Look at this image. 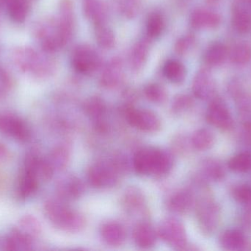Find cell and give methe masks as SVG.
<instances>
[{"instance_id":"40","label":"cell","mask_w":251,"mask_h":251,"mask_svg":"<svg viewBox=\"0 0 251 251\" xmlns=\"http://www.w3.org/2000/svg\"><path fill=\"white\" fill-rule=\"evenodd\" d=\"M9 88V80L4 71L0 69V97L7 93Z\"/></svg>"},{"instance_id":"23","label":"cell","mask_w":251,"mask_h":251,"mask_svg":"<svg viewBox=\"0 0 251 251\" xmlns=\"http://www.w3.org/2000/svg\"><path fill=\"white\" fill-rule=\"evenodd\" d=\"M228 48L224 43H212L206 49L204 54V60L208 66L212 67L221 66L228 57Z\"/></svg>"},{"instance_id":"41","label":"cell","mask_w":251,"mask_h":251,"mask_svg":"<svg viewBox=\"0 0 251 251\" xmlns=\"http://www.w3.org/2000/svg\"><path fill=\"white\" fill-rule=\"evenodd\" d=\"M220 0H207L208 2L210 3V4H216Z\"/></svg>"},{"instance_id":"34","label":"cell","mask_w":251,"mask_h":251,"mask_svg":"<svg viewBox=\"0 0 251 251\" xmlns=\"http://www.w3.org/2000/svg\"><path fill=\"white\" fill-rule=\"evenodd\" d=\"M165 29V19L161 13H151L146 22V34L150 38H156L162 35Z\"/></svg>"},{"instance_id":"26","label":"cell","mask_w":251,"mask_h":251,"mask_svg":"<svg viewBox=\"0 0 251 251\" xmlns=\"http://www.w3.org/2000/svg\"><path fill=\"white\" fill-rule=\"evenodd\" d=\"M215 137L207 128H201L193 133L190 138L192 147L199 151H206L213 147Z\"/></svg>"},{"instance_id":"25","label":"cell","mask_w":251,"mask_h":251,"mask_svg":"<svg viewBox=\"0 0 251 251\" xmlns=\"http://www.w3.org/2000/svg\"><path fill=\"white\" fill-rule=\"evenodd\" d=\"M163 75L173 84H182L187 77V69L179 60L172 59L168 60L164 65Z\"/></svg>"},{"instance_id":"38","label":"cell","mask_w":251,"mask_h":251,"mask_svg":"<svg viewBox=\"0 0 251 251\" xmlns=\"http://www.w3.org/2000/svg\"><path fill=\"white\" fill-rule=\"evenodd\" d=\"M234 200L245 206L251 205V186L248 184H240L236 186L232 190Z\"/></svg>"},{"instance_id":"33","label":"cell","mask_w":251,"mask_h":251,"mask_svg":"<svg viewBox=\"0 0 251 251\" xmlns=\"http://www.w3.org/2000/svg\"><path fill=\"white\" fill-rule=\"evenodd\" d=\"M230 170L236 173H246L251 170V153L242 152L231 157L228 162Z\"/></svg>"},{"instance_id":"15","label":"cell","mask_w":251,"mask_h":251,"mask_svg":"<svg viewBox=\"0 0 251 251\" xmlns=\"http://www.w3.org/2000/svg\"><path fill=\"white\" fill-rule=\"evenodd\" d=\"M103 241L112 247H119L125 243L126 231L119 223L107 222L103 224L100 230Z\"/></svg>"},{"instance_id":"27","label":"cell","mask_w":251,"mask_h":251,"mask_svg":"<svg viewBox=\"0 0 251 251\" xmlns=\"http://www.w3.org/2000/svg\"><path fill=\"white\" fill-rule=\"evenodd\" d=\"M95 37L98 45L104 50H110L116 44L114 32L107 22L95 25Z\"/></svg>"},{"instance_id":"36","label":"cell","mask_w":251,"mask_h":251,"mask_svg":"<svg viewBox=\"0 0 251 251\" xmlns=\"http://www.w3.org/2000/svg\"><path fill=\"white\" fill-rule=\"evenodd\" d=\"M69 159H70V154H69V149L65 146H60L53 150L50 163L51 164L53 168L62 169L66 167V165L69 163Z\"/></svg>"},{"instance_id":"8","label":"cell","mask_w":251,"mask_h":251,"mask_svg":"<svg viewBox=\"0 0 251 251\" xmlns=\"http://www.w3.org/2000/svg\"><path fill=\"white\" fill-rule=\"evenodd\" d=\"M206 118L208 123L221 131H229L234 127L232 114L226 103L220 97L210 100Z\"/></svg>"},{"instance_id":"14","label":"cell","mask_w":251,"mask_h":251,"mask_svg":"<svg viewBox=\"0 0 251 251\" xmlns=\"http://www.w3.org/2000/svg\"><path fill=\"white\" fill-rule=\"evenodd\" d=\"M221 22V16L207 9H196L190 15V25L196 29H213L219 26Z\"/></svg>"},{"instance_id":"29","label":"cell","mask_w":251,"mask_h":251,"mask_svg":"<svg viewBox=\"0 0 251 251\" xmlns=\"http://www.w3.org/2000/svg\"><path fill=\"white\" fill-rule=\"evenodd\" d=\"M8 250H29L32 246L31 236L20 230H13L5 241Z\"/></svg>"},{"instance_id":"39","label":"cell","mask_w":251,"mask_h":251,"mask_svg":"<svg viewBox=\"0 0 251 251\" xmlns=\"http://www.w3.org/2000/svg\"><path fill=\"white\" fill-rule=\"evenodd\" d=\"M195 43H196V38L192 34H187L184 36H181L176 42V53L181 56L187 54L193 48Z\"/></svg>"},{"instance_id":"18","label":"cell","mask_w":251,"mask_h":251,"mask_svg":"<svg viewBox=\"0 0 251 251\" xmlns=\"http://www.w3.org/2000/svg\"><path fill=\"white\" fill-rule=\"evenodd\" d=\"M123 205L131 214H143L146 211V201L143 193L137 187H130L123 196Z\"/></svg>"},{"instance_id":"30","label":"cell","mask_w":251,"mask_h":251,"mask_svg":"<svg viewBox=\"0 0 251 251\" xmlns=\"http://www.w3.org/2000/svg\"><path fill=\"white\" fill-rule=\"evenodd\" d=\"M143 2V0H113L119 14L127 19H134L138 15Z\"/></svg>"},{"instance_id":"6","label":"cell","mask_w":251,"mask_h":251,"mask_svg":"<svg viewBox=\"0 0 251 251\" xmlns=\"http://www.w3.org/2000/svg\"><path fill=\"white\" fill-rule=\"evenodd\" d=\"M74 69L82 75H90L101 66L100 55L91 46L81 44L75 47L71 58Z\"/></svg>"},{"instance_id":"9","label":"cell","mask_w":251,"mask_h":251,"mask_svg":"<svg viewBox=\"0 0 251 251\" xmlns=\"http://www.w3.org/2000/svg\"><path fill=\"white\" fill-rule=\"evenodd\" d=\"M228 91L235 100L237 113L243 126L251 128V92L238 80L230 83Z\"/></svg>"},{"instance_id":"17","label":"cell","mask_w":251,"mask_h":251,"mask_svg":"<svg viewBox=\"0 0 251 251\" xmlns=\"http://www.w3.org/2000/svg\"><path fill=\"white\" fill-rule=\"evenodd\" d=\"M195 203L196 198L193 192L190 190H181L171 196L168 206L174 213L184 215L191 210Z\"/></svg>"},{"instance_id":"32","label":"cell","mask_w":251,"mask_h":251,"mask_svg":"<svg viewBox=\"0 0 251 251\" xmlns=\"http://www.w3.org/2000/svg\"><path fill=\"white\" fill-rule=\"evenodd\" d=\"M7 7L10 18L15 22H23L28 13L26 0H2Z\"/></svg>"},{"instance_id":"21","label":"cell","mask_w":251,"mask_h":251,"mask_svg":"<svg viewBox=\"0 0 251 251\" xmlns=\"http://www.w3.org/2000/svg\"><path fill=\"white\" fill-rule=\"evenodd\" d=\"M149 54V44L146 39L140 40L131 49L128 58L130 69L133 72H140L147 61Z\"/></svg>"},{"instance_id":"20","label":"cell","mask_w":251,"mask_h":251,"mask_svg":"<svg viewBox=\"0 0 251 251\" xmlns=\"http://www.w3.org/2000/svg\"><path fill=\"white\" fill-rule=\"evenodd\" d=\"M84 15L94 25L107 22V7L101 0H85L83 4Z\"/></svg>"},{"instance_id":"16","label":"cell","mask_w":251,"mask_h":251,"mask_svg":"<svg viewBox=\"0 0 251 251\" xmlns=\"http://www.w3.org/2000/svg\"><path fill=\"white\" fill-rule=\"evenodd\" d=\"M157 237V231L149 223H140L133 230L134 243L140 249H151L154 246Z\"/></svg>"},{"instance_id":"2","label":"cell","mask_w":251,"mask_h":251,"mask_svg":"<svg viewBox=\"0 0 251 251\" xmlns=\"http://www.w3.org/2000/svg\"><path fill=\"white\" fill-rule=\"evenodd\" d=\"M45 211L54 226L66 232H80L86 226V219L81 212L74 210L60 200L47 202Z\"/></svg>"},{"instance_id":"37","label":"cell","mask_w":251,"mask_h":251,"mask_svg":"<svg viewBox=\"0 0 251 251\" xmlns=\"http://www.w3.org/2000/svg\"><path fill=\"white\" fill-rule=\"evenodd\" d=\"M193 99L188 94H178L173 100L171 109L175 114H181L190 110L193 107Z\"/></svg>"},{"instance_id":"24","label":"cell","mask_w":251,"mask_h":251,"mask_svg":"<svg viewBox=\"0 0 251 251\" xmlns=\"http://www.w3.org/2000/svg\"><path fill=\"white\" fill-rule=\"evenodd\" d=\"M231 24L234 29L240 33L249 32L251 29V12L249 7L237 4L233 11Z\"/></svg>"},{"instance_id":"5","label":"cell","mask_w":251,"mask_h":251,"mask_svg":"<svg viewBox=\"0 0 251 251\" xmlns=\"http://www.w3.org/2000/svg\"><path fill=\"white\" fill-rule=\"evenodd\" d=\"M158 237L176 250H184L187 246V236L184 225L176 218H166L159 224Z\"/></svg>"},{"instance_id":"7","label":"cell","mask_w":251,"mask_h":251,"mask_svg":"<svg viewBox=\"0 0 251 251\" xmlns=\"http://www.w3.org/2000/svg\"><path fill=\"white\" fill-rule=\"evenodd\" d=\"M125 113L127 122L131 126L146 133L160 131L162 122L158 115L152 111L128 107Z\"/></svg>"},{"instance_id":"13","label":"cell","mask_w":251,"mask_h":251,"mask_svg":"<svg viewBox=\"0 0 251 251\" xmlns=\"http://www.w3.org/2000/svg\"><path fill=\"white\" fill-rule=\"evenodd\" d=\"M124 78V66L119 57H113L106 65L101 72L100 82L103 88H116L122 84Z\"/></svg>"},{"instance_id":"28","label":"cell","mask_w":251,"mask_h":251,"mask_svg":"<svg viewBox=\"0 0 251 251\" xmlns=\"http://www.w3.org/2000/svg\"><path fill=\"white\" fill-rule=\"evenodd\" d=\"M201 172L203 178L209 181H221L225 176L224 166L216 159H209L203 161Z\"/></svg>"},{"instance_id":"22","label":"cell","mask_w":251,"mask_h":251,"mask_svg":"<svg viewBox=\"0 0 251 251\" xmlns=\"http://www.w3.org/2000/svg\"><path fill=\"white\" fill-rule=\"evenodd\" d=\"M58 192L60 197L67 200H75L83 195L85 186L79 178L71 176L60 182Z\"/></svg>"},{"instance_id":"31","label":"cell","mask_w":251,"mask_h":251,"mask_svg":"<svg viewBox=\"0 0 251 251\" xmlns=\"http://www.w3.org/2000/svg\"><path fill=\"white\" fill-rule=\"evenodd\" d=\"M230 60L237 66H244L251 60V45L247 42L236 44L228 54Z\"/></svg>"},{"instance_id":"10","label":"cell","mask_w":251,"mask_h":251,"mask_svg":"<svg viewBox=\"0 0 251 251\" xmlns=\"http://www.w3.org/2000/svg\"><path fill=\"white\" fill-rule=\"evenodd\" d=\"M0 133L20 141H27L30 135L26 124L9 113H0Z\"/></svg>"},{"instance_id":"11","label":"cell","mask_w":251,"mask_h":251,"mask_svg":"<svg viewBox=\"0 0 251 251\" xmlns=\"http://www.w3.org/2000/svg\"><path fill=\"white\" fill-rule=\"evenodd\" d=\"M192 90L195 97L200 100H212L215 97L216 85L212 74L207 69H200L196 74Z\"/></svg>"},{"instance_id":"4","label":"cell","mask_w":251,"mask_h":251,"mask_svg":"<svg viewBox=\"0 0 251 251\" xmlns=\"http://www.w3.org/2000/svg\"><path fill=\"white\" fill-rule=\"evenodd\" d=\"M122 173L114 161H100L93 164L88 172V182L97 189H107L117 184Z\"/></svg>"},{"instance_id":"3","label":"cell","mask_w":251,"mask_h":251,"mask_svg":"<svg viewBox=\"0 0 251 251\" xmlns=\"http://www.w3.org/2000/svg\"><path fill=\"white\" fill-rule=\"evenodd\" d=\"M195 206L199 229L206 236L213 234L221 219L219 205L209 195L203 193L196 199Z\"/></svg>"},{"instance_id":"35","label":"cell","mask_w":251,"mask_h":251,"mask_svg":"<svg viewBox=\"0 0 251 251\" xmlns=\"http://www.w3.org/2000/svg\"><path fill=\"white\" fill-rule=\"evenodd\" d=\"M144 94L149 101L156 104H162L166 101L168 97L165 88L156 83L148 84L145 87Z\"/></svg>"},{"instance_id":"12","label":"cell","mask_w":251,"mask_h":251,"mask_svg":"<svg viewBox=\"0 0 251 251\" xmlns=\"http://www.w3.org/2000/svg\"><path fill=\"white\" fill-rule=\"evenodd\" d=\"M84 110L86 114L92 119L97 131L105 132L107 124L105 121L107 106L104 100L99 97H92L88 99L84 104Z\"/></svg>"},{"instance_id":"1","label":"cell","mask_w":251,"mask_h":251,"mask_svg":"<svg viewBox=\"0 0 251 251\" xmlns=\"http://www.w3.org/2000/svg\"><path fill=\"white\" fill-rule=\"evenodd\" d=\"M173 157L168 152L153 147H143L134 154L133 167L139 175L163 176L173 167Z\"/></svg>"},{"instance_id":"19","label":"cell","mask_w":251,"mask_h":251,"mask_svg":"<svg viewBox=\"0 0 251 251\" xmlns=\"http://www.w3.org/2000/svg\"><path fill=\"white\" fill-rule=\"evenodd\" d=\"M219 243L224 250L228 251L244 250L247 245L244 234L237 229H228L223 232Z\"/></svg>"}]
</instances>
